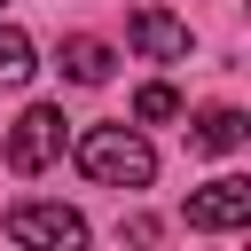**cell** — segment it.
<instances>
[{
    "label": "cell",
    "mask_w": 251,
    "mask_h": 251,
    "mask_svg": "<svg viewBox=\"0 0 251 251\" xmlns=\"http://www.w3.org/2000/svg\"><path fill=\"white\" fill-rule=\"evenodd\" d=\"M133 118H141V126H165V118H180V94H173V86H141V94H133Z\"/></svg>",
    "instance_id": "9c48e42d"
},
{
    "label": "cell",
    "mask_w": 251,
    "mask_h": 251,
    "mask_svg": "<svg viewBox=\"0 0 251 251\" xmlns=\"http://www.w3.org/2000/svg\"><path fill=\"white\" fill-rule=\"evenodd\" d=\"M0 157H8L16 173H47V165L63 157V110H55V102H31V110H24L16 126H8Z\"/></svg>",
    "instance_id": "7a4b0ae2"
},
{
    "label": "cell",
    "mask_w": 251,
    "mask_h": 251,
    "mask_svg": "<svg viewBox=\"0 0 251 251\" xmlns=\"http://www.w3.org/2000/svg\"><path fill=\"white\" fill-rule=\"evenodd\" d=\"M71 157H78V173L102 180V188H149V180H157V149H149L133 126H86V133L71 141Z\"/></svg>",
    "instance_id": "6da1fadb"
},
{
    "label": "cell",
    "mask_w": 251,
    "mask_h": 251,
    "mask_svg": "<svg viewBox=\"0 0 251 251\" xmlns=\"http://www.w3.org/2000/svg\"><path fill=\"white\" fill-rule=\"evenodd\" d=\"M243 141H251L243 110H204V118L188 126V149H204V157H227V149H243Z\"/></svg>",
    "instance_id": "52a82bcc"
},
{
    "label": "cell",
    "mask_w": 251,
    "mask_h": 251,
    "mask_svg": "<svg viewBox=\"0 0 251 251\" xmlns=\"http://www.w3.org/2000/svg\"><path fill=\"white\" fill-rule=\"evenodd\" d=\"M55 63H63V78H71V86H110V71H118V55H110L102 39H63V55H55Z\"/></svg>",
    "instance_id": "8992f818"
},
{
    "label": "cell",
    "mask_w": 251,
    "mask_h": 251,
    "mask_svg": "<svg viewBox=\"0 0 251 251\" xmlns=\"http://www.w3.org/2000/svg\"><path fill=\"white\" fill-rule=\"evenodd\" d=\"M39 63H31V39L16 31V24H0V86H24Z\"/></svg>",
    "instance_id": "ba28073f"
},
{
    "label": "cell",
    "mask_w": 251,
    "mask_h": 251,
    "mask_svg": "<svg viewBox=\"0 0 251 251\" xmlns=\"http://www.w3.org/2000/svg\"><path fill=\"white\" fill-rule=\"evenodd\" d=\"M243 220H251V180H235V173H220V180H204V188L188 196V227L227 235V227H243Z\"/></svg>",
    "instance_id": "277c9868"
},
{
    "label": "cell",
    "mask_w": 251,
    "mask_h": 251,
    "mask_svg": "<svg viewBox=\"0 0 251 251\" xmlns=\"http://www.w3.org/2000/svg\"><path fill=\"white\" fill-rule=\"evenodd\" d=\"M126 39H133L149 63H188V24H180V16H165V8H133Z\"/></svg>",
    "instance_id": "5b68a950"
},
{
    "label": "cell",
    "mask_w": 251,
    "mask_h": 251,
    "mask_svg": "<svg viewBox=\"0 0 251 251\" xmlns=\"http://www.w3.org/2000/svg\"><path fill=\"white\" fill-rule=\"evenodd\" d=\"M8 243H24V251H78L86 220L71 204H8Z\"/></svg>",
    "instance_id": "3957f363"
},
{
    "label": "cell",
    "mask_w": 251,
    "mask_h": 251,
    "mask_svg": "<svg viewBox=\"0 0 251 251\" xmlns=\"http://www.w3.org/2000/svg\"><path fill=\"white\" fill-rule=\"evenodd\" d=\"M0 8H8V0H0Z\"/></svg>",
    "instance_id": "30bf717a"
}]
</instances>
